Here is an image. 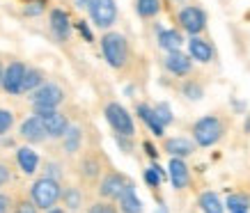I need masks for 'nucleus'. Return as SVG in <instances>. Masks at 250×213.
<instances>
[{
	"label": "nucleus",
	"mask_w": 250,
	"mask_h": 213,
	"mask_svg": "<svg viewBox=\"0 0 250 213\" xmlns=\"http://www.w3.org/2000/svg\"><path fill=\"white\" fill-rule=\"evenodd\" d=\"M106 119L108 124L115 129V133L122 137H131L133 136V119H131V115L126 113V108H122L120 103H110L106 108Z\"/></svg>",
	"instance_id": "4"
},
{
	"label": "nucleus",
	"mask_w": 250,
	"mask_h": 213,
	"mask_svg": "<svg viewBox=\"0 0 250 213\" xmlns=\"http://www.w3.org/2000/svg\"><path fill=\"white\" fill-rule=\"evenodd\" d=\"M159 44H161V48H166L167 53L179 51V46H182V35H179L177 30H161Z\"/></svg>",
	"instance_id": "19"
},
{
	"label": "nucleus",
	"mask_w": 250,
	"mask_h": 213,
	"mask_svg": "<svg viewBox=\"0 0 250 213\" xmlns=\"http://www.w3.org/2000/svg\"><path fill=\"white\" fill-rule=\"evenodd\" d=\"M23 76H25V67L21 62H12L5 74H2V87L9 92V94H21L23 92Z\"/></svg>",
	"instance_id": "9"
},
{
	"label": "nucleus",
	"mask_w": 250,
	"mask_h": 213,
	"mask_svg": "<svg viewBox=\"0 0 250 213\" xmlns=\"http://www.w3.org/2000/svg\"><path fill=\"white\" fill-rule=\"evenodd\" d=\"M188 51H190V58L197 62H211V58H213L211 46L207 44L205 39L195 37V35H193V39L188 41Z\"/></svg>",
	"instance_id": "15"
},
{
	"label": "nucleus",
	"mask_w": 250,
	"mask_h": 213,
	"mask_svg": "<svg viewBox=\"0 0 250 213\" xmlns=\"http://www.w3.org/2000/svg\"><path fill=\"white\" fill-rule=\"evenodd\" d=\"M16 213H37V206H35V204H28V202H23V204H19Z\"/></svg>",
	"instance_id": "33"
},
{
	"label": "nucleus",
	"mask_w": 250,
	"mask_h": 213,
	"mask_svg": "<svg viewBox=\"0 0 250 213\" xmlns=\"http://www.w3.org/2000/svg\"><path fill=\"white\" fill-rule=\"evenodd\" d=\"M184 92H186V97H188V99H200V97H202V87H200V85H193V83L186 85Z\"/></svg>",
	"instance_id": "30"
},
{
	"label": "nucleus",
	"mask_w": 250,
	"mask_h": 213,
	"mask_svg": "<svg viewBox=\"0 0 250 213\" xmlns=\"http://www.w3.org/2000/svg\"><path fill=\"white\" fill-rule=\"evenodd\" d=\"M167 170H170V181H172L174 188H184V186L188 183V168H186V163H184L179 156H174V158L170 160Z\"/></svg>",
	"instance_id": "13"
},
{
	"label": "nucleus",
	"mask_w": 250,
	"mask_h": 213,
	"mask_svg": "<svg viewBox=\"0 0 250 213\" xmlns=\"http://www.w3.org/2000/svg\"><path fill=\"white\" fill-rule=\"evenodd\" d=\"M7 209H9V197L0 195V213H7Z\"/></svg>",
	"instance_id": "35"
},
{
	"label": "nucleus",
	"mask_w": 250,
	"mask_h": 213,
	"mask_svg": "<svg viewBox=\"0 0 250 213\" xmlns=\"http://www.w3.org/2000/svg\"><path fill=\"white\" fill-rule=\"evenodd\" d=\"M81 2H83V5H90V0H81Z\"/></svg>",
	"instance_id": "40"
},
{
	"label": "nucleus",
	"mask_w": 250,
	"mask_h": 213,
	"mask_svg": "<svg viewBox=\"0 0 250 213\" xmlns=\"http://www.w3.org/2000/svg\"><path fill=\"white\" fill-rule=\"evenodd\" d=\"M156 213H167V209H166V206H163V204H161L159 209H156Z\"/></svg>",
	"instance_id": "38"
},
{
	"label": "nucleus",
	"mask_w": 250,
	"mask_h": 213,
	"mask_svg": "<svg viewBox=\"0 0 250 213\" xmlns=\"http://www.w3.org/2000/svg\"><path fill=\"white\" fill-rule=\"evenodd\" d=\"M39 83H42V74H39L37 69H25V76H23V92L35 90Z\"/></svg>",
	"instance_id": "25"
},
{
	"label": "nucleus",
	"mask_w": 250,
	"mask_h": 213,
	"mask_svg": "<svg viewBox=\"0 0 250 213\" xmlns=\"http://www.w3.org/2000/svg\"><path fill=\"white\" fill-rule=\"evenodd\" d=\"M145 181L149 183L152 188H156L161 181H163V170L159 168V165H152V168L145 170Z\"/></svg>",
	"instance_id": "26"
},
{
	"label": "nucleus",
	"mask_w": 250,
	"mask_h": 213,
	"mask_svg": "<svg viewBox=\"0 0 250 213\" xmlns=\"http://www.w3.org/2000/svg\"><path fill=\"white\" fill-rule=\"evenodd\" d=\"M154 115H156V119H159L163 126H167V124L172 122V110H170L167 103H159V106L154 108Z\"/></svg>",
	"instance_id": "27"
},
{
	"label": "nucleus",
	"mask_w": 250,
	"mask_h": 213,
	"mask_svg": "<svg viewBox=\"0 0 250 213\" xmlns=\"http://www.w3.org/2000/svg\"><path fill=\"white\" fill-rule=\"evenodd\" d=\"M161 9V0H136V12L143 19H152L159 14Z\"/></svg>",
	"instance_id": "21"
},
{
	"label": "nucleus",
	"mask_w": 250,
	"mask_h": 213,
	"mask_svg": "<svg viewBox=\"0 0 250 213\" xmlns=\"http://www.w3.org/2000/svg\"><path fill=\"white\" fill-rule=\"evenodd\" d=\"M30 195H32V204L37 209H44V211H51L58 199H60L62 191H60V183L51 179V176H42L37 181L32 183L30 188Z\"/></svg>",
	"instance_id": "1"
},
{
	"label": "nucleus",
	"mask_w": 250,
	"mask_h": 213,
	"mask_svg": "<svg viewBox=\"0 0 250 213\" xmlns=\"http://www.w3.org/2000/svg\"><path fill=\"white\" fill-rule=\"evenodd\" d=\"M234 213H248V211H234Z\"/></svg>",
	"instance_id": "41"
},
{
	"label": "nucleus",
	"mask_w": 250,
	"mask_h": 213,
	"mask_svg": "<svg viewBox=\"0 0 250 213\" xmlns=\"http://www.w3.org/2000/svg\"><path fill=\"white\" fill-rule=\"evenodd\" d=\"M166 69L174 76H184L190 71V60L179 51H172V53L166 58Z\"/></svg>",
	"instance_id": "14"
},
{
	"label": "nucleus",
	"mask_w": 250,
	"mask_h": 213,
	"mask_svg": "<svg viewBox=\"0 0 250 213\" xmlns=\"http://www.w3.org/2000/svg\"><path fill=\"white\" fill-rule=\"evenodd\" d=\"M51 28H53V35L60 39V41L69 39L71 23H69L67 12H62V9H53V12H51Z\"/></svg>",
	"instance_id": "12"
},
{
	"label": "nucleus",
	"mask_w": 250,
	"mask_h": 213,
	"mask_svg": "<svg viewBox=\"0 0 250 213\" xmlns=\"http://www.w3.org/2000/svg\"><path fill=\"white\" fill-rule=\"evenodd\" d=\"M138 115H140V119H143L149 129H152V133L154 136H163V124L156 119V115H154V108H149V106H138Z\"/></svg>",
	"instance_id": "18"
},
{
	"label": "nucleus",
	"mask_w": 250,
	"mask_h": 213,
	"mask_svg": "<svg viewBox=\"0 0 250 213\" xmlns=\"http://www.w3.org/2000/svg\"><path fill=\"white\" fill-rule=\"evenodd\" d=\"M12 122H14L12 113H9V110H2V108H0V136H2V133H7V131L12 129Z\"/></svg>",
	"instance_id": "29"
},
{
	"label": "nucleus",
	"mask_w": 250,
	"mask_h": 213,
	"mask_svg": "<svg viewBox=\"0 0 250 213\" xmlns=\"http://www.w3.org/2000/svg\"><path fill=\"white\" fill-rule=\"evenodd\" d=\"M200 206H202L205 213H223V204H220V199L216 193H205V195L200 197Z\"/></svg>",
	"instance_id": "22"
},
{
	"label": "nucleus",
	"mask_w": 250,
	"mask_h": 213,
	"mask_svg": "<svg viewBox=\"0 0 250 213\" xmlns=\"http://www.w3.org/2000/svg\"><path fill=\"white\" fill-rule=\"evenodd\" d=\"M48 174H51V179L60 176V168H58V165H48Z\"/></svg>",
	"instance_id": "36"
},
{
	"label": "nucleus",
	"mask_w": 250,
	"mask_h": 213,
	"mask_svg": "<svg viewBox=\"0 0 250 213\" xmlns=\"http://www.w3.org/2000/svg\"><path fill=\"white\" fill-rule=\"evenodd\" d=\"M16 160H19V165H21V170L25 172V174H32L39 165L37 154L32 152L30 147H21V149L16 152Z\"/></svg>",
	"instance_id": "17"
},
{
	"label": "nucleus",
	"mask_w": 250,
	"mask_h": 213,
	"mask_svg": "<svg viewBox=\"0 0 250 213\" xmlns=\"http://www.w3.org/2000/svg\"><path fill=\"white\" fill-rule=\"evenodd\" d=\"M117 199H120V206L124 213H143V202L138 199L136 191H133V183H126Z\"/></svg>",
	"instance_id": "11"
},
{
	"label": "nucleus",
	"mask_w": 250,
	"mask_h": 213,
	"mask_svg": "<svg viewBox=\"0 0 250 213\" xmlns=\"http://www.w3.org/2000/svg\"><path fill=\"white\" fill-rule=\"evenodd\" d=\"M101 48H104V58L108 60V64L115 69H120L126 64L129 58V44L126 39L122 37L120 32H108L106 37L101 39Z\"/></svg>",
	"instance_id": "2"
},
{
	"label": "nucleus",
	"mask_w": 250,
	"mask_h": 213,
	"mask_svg": "<svg viewBox=\"0 0 250 213\" xmlns=\"http://www.w3.org/2000/svg\"><path fill=\"white\" fill-rule=\"evenodd\" d=\"M193 136H195V142L200 147H211L223 136V124H220L218 117H202L193 126Z\"/></svg>",
	"instance_id": "3"
},
{
	"label": "nucleus",
	"mask_w": 250,
	"mask_h": 213,
	"mask_svg": "<svg viewBox=\"0 0 250 213\" xmlns=\"http://www.w3.org/2000/svg\"><path fill=\"white\" fill-rule=\"evenodd\" d=\"M81 193L76 191V188H67V191H64V204L69 206V209H71V211H76L78 206H81Z\"/></svg>",
	"instance_id": "28"
},
{
	"label": "nucleus",
	"mask_w": 250,
	"mask_h": 213,
	"mask_svg": "<svg viewBox=\"0 0 250 213\" xmlns=\"http://www.w3.org/2000/svg\"><path fill=\"white\" fill-rule=\"evenodd\" d=\"M21 136L28 140V142H42L46 137V129L39 117H30L21 124Z\"/></svg>",
	"instance_id": "10"
},
{
	"label": "nucleus",
	"mask_w": 250,
	"mask_h": 213,
	"mask_svg": "<svg viewBox=\"0 0 250 213\" xmlns=\"http://www.w3.org/2000/svg\"><path fill=\"white\" fill-rule=\"evenodd\" d=\"M145 149H147V154H149L152 158H154V156H156V152H154V147L149 145V142H145Z\"/></svg>",
	"instance_id": "37"
},
{
	"label": "nucleus",
	"mask_w": 250,
	"mask_h": 213,
	"mask_svg": "<svg viewBox=\"0 0 250 213\" xmlns=\"http://www.w3.org/2000/svg\"><path fill=\"white\" fill-rule=\"evenodd\" d=\"M7 181H9V170L5 168L2 163H0V186H5Z\"/></svg>",
	"instance_id": "34"
},
{
	"label": "nucleus",
	"mask_w": 250,
	"mask_h": 213,
	"mask_svg": "<svg viewBox=\"0 0 250 213\" xmlns=\"http://www.w3.org/2000/svg\"><path fill=\"white\" fill-rule=\"evenodd\" d=\"M90 16L99 28H110L117 19V5L115 0H90Z\"/></svg>",
	"instance_id": "5"
},
{
	"label": "nucleus",
	"mask_w": 250,
	"mask_h": 213,
	"mask_svg": "<svg viewBox=\"0 0 250 213\" xmlns=\"http://www.w3.org/2000/svg\"><path fill=\"white\" fill-rule=\"evenodd\" d=\"M37 117L42 119V124H44L46 136H51V137H62L69 126L67 119H64V115L55 113V110H39Z\"/></svg>",
	"instance_id": "7"
},
{
	"label": "nucleus",
	"mask_w": 250,
	"mask_h": 213,
	"mask_svg": "<svg viewBox=\"0 0 250 213\" xmlns=\"http://www.w3.org/2000/svg\"><path fill=\"white\" fill-rule=\"evenodd\" d=\"M76 28L81 30V35H83V37L87 39V41H92V32H90V28H87V23H85V21H78V23H76Z\"/></svg>",
	"instance_id": "32"
},
{
	"label": "nucleus",
	"mask_w": 250,
	"mask_h": 213,
	"mask_svg": "<svg viewBox=\"0 0 250 213\" xmlns=\"http://www.w3.org/2000/svg\"><path fill=\"white\" fill-rule=\"evenodd\" d=\"M248 206H250V197H248V195L234 193V195H229V197H228L229 213H234V211H248Z\"/></svg>",
	"instance_id": "24"
},
{
	"label": "nucleus",
	"mask_w": 250,
	"mask_h": 213,
	"mask_svg": "<svg viewBox=\"0 0 250 213\" xmlns=\"http://www.w3.org/2000/svg\"><path fill=\"white\" fill-rule=\"evenodd\" d=\"M179 23H182V28L186 32L200 35L207 25V16L200 7H186V9H182V14H179Z\"/></svg>",
	"instance_id": "8"
},
{
	"label": "nucleus",
	"mask_w": 250,
	"mask_h": 213,
	"mask_svg": "<svg viewBox=\"0 0 250 213\" xmlns=\"http://www.w3.org/2000/svg\"><path fill=\"white\" fill-rule=\"evenodd\" d=\"M87 213H117V211H115V206H113V204H106V202H99V204H94Z\"/></svg>",
	"instance_id": "31"
},
{
	"label": "nucleus",
	"mask_w": 250,
	"mask_h": 213,
	"mask_svg": "<svg viewBox=\"0 0 250 213\" xmlns=\"http://www.w3.org/2000/svg\"><path fill=\"white\" fill-rule=\"evenodd\" d=\"M51 213H64V211H60V209H53V211H51Z\"/></svg>",
	"instance_id": "39"
},
{
	"label": "nucleus",
	"mask_w": 250,
	"mask_h": 213,
	"mask_svg": "<svg viewBox=\"0 0 250 213\" xmlns=\"http://www.w3.org/2000/svg\"><path fill=\"white\" fill-rule=\"evenodd\" d=\"M62 90L58 85H42L35 94H32V103H35V110H55V108L62 103Z\"/></svg>",
	"instance_id": "6"
},
{
	"label": "nucleus",
	"mask_w": 250,
	"mask_h": 213,
	"mask_svg": "<svg viewBox=\"0 0 250 213\" xmlns=\"http://www.w3.org/2000/svg\"><path fill=\"white\" fill-rule=\"evenodd\" d=\"M166 152L172 156H188V154H193V145L186 137H172L166 142Z\"/></svg>",
	"instance_id": "20"
},
{
	"label": "nucleus",
	"mask_w": 250,
	"mask_h": 213,
	"mask_svg": "<svg viewBox=\"0 0 250 213\" xmlns=\"http://www.w3.org/2000/svg\"><path fill=\"white\" fill-rule=\"evenodd\" d=\"M64 147H67V152L69 154H74L81 147V129H76V126H71L69 129L67 126V131H64Z\"/></svg>",
	"instance_id": "23"
},
{
	"label": "nucleus",
	"mask_w": 250,
	"mask_h": 213,
	"mask_svg": "<svg viewBox=\"0 0 250 213\" xmlns=\"http://www.w3.org/2000/svg\"><path fill=\"white\" fill-rule=\"evenodd\" d=\"M124 186H126V181H124L122 174H108L106 179H104V183H101V195H104V197L117 199L120 193L124 191Z\"/></svg>",
	"instance_id": "16"
}]
</instances>
